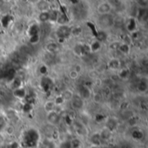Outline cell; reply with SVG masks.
Instances as JSON below:
<instances>
[{
	"mask_svg": "<svg viewBox=\"0 0 148 148\" xmlns=\"http://www.w3.org/2000/svg\"><path fill=\"white\" fill-rule=\"evenodd\" d=\"M38 139H39L38 133L36 130H34V129H30V130H29L25 134L24 138H23V140H24V144L27 147H33L36 146Z\"/></svg>",
	"mask_w": 148,
	"mask_h": 148,
	"instance_id": "obj_1",
	"label": "cell"
},
{
	"mask_svg": "<svg viewBox=\"0 0 148 148\" xmlns=\"http://www.w3.org/2000/svg\"><path fill=\"white\" fill-rule=\"evenodd\" d=\"M99 24L102 28H109L114 24V18L110 14H104L99 17Z\"/></svg>",
	"mask_w": 148,
	"mask_h": 148,
	"instance_id": "obj_2",
	"label": "cell"
},
{
	"mask_svg": "<svg viewBox=\"0 0 148 148\" xmlns=\"http://www.w3.org/2000/svg\"><path fill=\"white\" fill-rule=\"evenodd\" d=\"M70 34H71V29L66 25H62L57 29V36L61 39L68 38Z\"/></svg>",
	"mask_w": 148,
	"mask_h": 148,
	"instance_id": "obj_3",
	"label": "cell"
},
{
	"mask_svg": "<svg viewBox=\"0 0 148 148\" xmlns=\"http://www.w3.org/2000/svg\"><path fill=\"white\" fill-rule=\"evenodd\" d=\"M71 106L75 109H80L83 106V101L79 96H73L71 100Z\"/></svg>",
	"mask_w": 148,
	"mask_h": 148,
	"instance_id": "obj_4",
	"label": "cell"
},
{
	"mask_svg": "<svg viewBox=\"0 0 148 148\" xmlns=\"http://www.w3.org/2000/svg\"><path fill=\"white\" fill-rule=\"evenodd\" d=\"M60 117L59 114H57L56 112H50L48 115V121L51 125H56L59 122Z\"/></svg>",
	"mask_w": 148,
	"mask_h": 148,
	"instance_id": "obj_5",
	"label": "cell"
},
{
	"mask_svg": "<svg viewBox=\"0 0 148 148\" xmlns=\"http://www.w3.org/2000/svg\"><path fill=\"white\" fill-rule=\"evenodd\" d=\"M109 10H110V5H109L108 3H101L98 6V11L101 15L108 14L109 12Z\"/></svg>",
	"mask_w": 148,
	"mask_h": 148,
	"instance_id": "obj_6",
	"label": "cell"
},
{
	"mask_svg": "<svg viewBox=\"0 0 148 148\" xmlns=\"http://www.w3.org/2000/svg\"><path fill=\"white\" fill-rule=\"evenodd\" d=\"M56 21H57V23H58L59 24H62V25L66 24V23H68V21H69L66 13H63V12L59 13V12H58V16H57Z\"/></svg>",
	"mask_w": 148,
	"mask_h": 148,
	"instance_id": "obj_7",
	"label": "cell"
},
{
	"mask_svg": "<svg viewBox=\"0 0 148 148\" xmlns=\"http://www.w3.org/2000/svg\"><path fill=\"white\" fill-rule=\"evenodd\" d=\"M47 49L49 53H53V54H56V53H58L59 50H60V48H59V45L55 43V42H52V43H49L47 45Z\"/></svg>",
	"mask_w": 148,
	"mask_h": 148,
	"instance_id": "obj_8",
	"label": "cell"
},
{
	"mask_svg": "<svg viewBox=\"0 0 148 148\" xmlns=\"http://www.w3.org/2000/svg\"><path fill=\"white\" fill-rule=\"evenodd\" d=\"M80 95L81 98L88 99L90 96V91L87 87H81L80 88Z\"/></svg>",
	"mask_w": 148,
	"mask_h": 148,
	"instance_id": "obj_9",
	"label": "cell"
},
{
	"mask_svg": "<svg viewBox=\"0 0 148 148\" xmlns=\"http://www.w3.org/2000/svg\"><path fill=\"white\" fill-rule=\"evenodd\" d=\"M111 134H112V132L110 130H108V128L104 129L101 131V133L99 134L101 140H109L110 137H111Z\"/></svg>",
	"mask_w": 148,
	"mask_h": 148,
	"instance_id": "obj_10",
	"label": "cell"
},
{
	"mask_svg": "<svg viewBox=\"0 0 148 148\" xmlns=\"http://www.w3.org/2000/svg\"><path fill=\"white\" fill-rule=\"evenodd\" d=\"M49 3L47 1H40L37 3V8L40 10H42V12H47V10L49 9Z\"/></svg>",
	"mask_w": 148,
	"mask_h": 148,
	"instance_id": "obj_11",
	"label": "cell"
},
{
	"mask_svg": "<svg viewBox=\"0 0 148 148\" xmlns=\"http://www.w3.org/2000/svg\"><path fill=\"white\" fill-rule=\"evenodd\" d=\"M52 85V82L49 78H43L42 81V87L44 89V91H48Z\"/></svg>",
	"mask_w": 148,
	"mask_h": 148,
	"instance_id": "obj_12",
	"label": "cell"
},
{
	"mask_svg": "<svg viewBox=\"0 0 148 148\" xmlns=\"http://www.w3.org/2000/svg\"><path fill=\"white\" fill-rule=\"evenodd\" d=\"M116 127H117V122H116L115 120L110 119V120L108 121V122H107V128L108 130H110L112 132L113 130H114L116 128Z\"/></svg>",
	"mask_w": 148,
	"mask_h": 148,
	"instance_id": "obj_13",
	"label": "cell"
},
{
	"mask_svg": "<svg viewBox=\"0 0 148 148\" xmlns=\"http://www.w3.org/2000/svg\"><path fill=\"white\" fill-rule=\"evenodd\" d=\"M91 142L93 143L94 146L96 147H100V145L101 144V139L100 137L99 134H95L91 137Z\"/></svg>",
	"mask_w": 148,
	"mask_h": 148,
	"instance_id": "obj_14",
	"label": "cell"
},
{
	"mask_svg": "<svg viewBox=\"0 0 148 148\" xmlns=\"http://www.w3.org/2000/svg\"><path fill=\"white\" fill-rule=\"evenodd\" d=\"M107 34L104 31H97V34L95 36L96 39L98 40V42H102L105 41L107 39Z\"/></svg>",
	"mask_w": 148,
	"mask_h": 148,
	"instance_id": "obj_15",
	"label": "cell"
},
{
	"mask_svg": "<svg viewBox=\"0 0 148 148\" xmlns=\"http://www.w3.org/2000/svg\"><path fill=\"white\" fill-rule=\"evenodd\" d=\"M14 95L18 98H23L25 96V90L23 88H16L14 91Z\"/></svg>",
	"mask_w": 148,
	"mask_h": 148,
	"instance_id": "obj_16",
	"label": "cell"
},
{
	"mask_svg": "<svg viewBox=\"0 0 148 148\" xmlns=\"http://www.w3.org/2000/svg\"><path fill=\"white\" fill-rule=\"evenodd\" d=\"M138 89L140 92H145L147 90V82L146 81H141L138 85Z\"/></svg>",
	"mask_w": 148,
	"mask_h": 148,
	"instance_id": "obj_17",
	"label": "cell"
},
{
	"mask_svg": "<svg viewBox=\"0 0 148 148\" xmlns=\"http://www.w3.org/2000/svg\"><path fill=\"white\" fill-rule=\"evenodd\" d=\"M58 16V11L56 10H51L49 12V20L51 21H56Z\"/></svg>",
	"mask_w": 148,
	"mask_h": 148,
	"instance_id": "obj_18",
	"label": "cell"
},
{
	"mask_svg": "<svg viewBox=\"0 0 148 148\" xmlns=\"http://www.w3.org/2000/svg\"><path fill=\"white\" fill-rule=\"evenodd\" d=\"M29 35L30 36H35V35H38V27L37 25H32L29 28Z\"/></svg>",
	"mask_w": 148,
	"mask_h": 148,
	"instance_id": "obj_19",
	"label": "cell"
},
{
	"mask_svg": "<svg viewBox=\"0 0 148 148\" xmlns=\"http://www.w3.org/2000/svg\"><path fill=\"white\" fill-rule=\"evenodd\" d=\"M133 137H134V139H135V140H141L142 137H143V134H142V132L140 131V130H135V131L133 133Z\"/></svg>",
	"mask_w": 148,
	"mask_h": 148,
	"instance_id": "obj_20",
	"label": "cell"
},
{
	"mask_svg": "<svg viewBox=\"0 0 148 148\" xmlns=\"http://www.w3.org/2000/svg\"><path fill=\"white\" fill-rule=\"evenodd\" d=\"M135 27H136V23L134 21V19H131L129 21V23L127 25V29L129 31H134L135 29Z\"/></svg>",
	"mask_w": 148,
	"mask_h": 148,
	"instance_id": "obj_21",
	"label": "cell"
},
{
	"mask_svg": "<svg viewBox=\"0 0 148 148\" xmlns=\"http://www.w3.org/2000/svg\"><path fill=\"white\" fill-rule=\"evenodd\" d=\"M62 97L63 101L64 100H71L72 97H73V95H72V93L70 91L66 90L65 92H63V95H62Z\"/></svg>",
	"mask_w": 148,
	"mask_h": 148,
	"instance_id": "obj_22",
	"label": "cell"
},
{
	"mask_svg": "<svg viewBox=\"0 0 148 148\" xmlns=\"http://www.w3.org/2000/svg\"><path fill=\"white\" fill-rule=\"evenodd\" d=\"M39 19L42 22H46L49 20V12H42L39 16Z\"/></svg>",
	"mask_w": 148,
	"mask_h": 148,
	"instance_id": "obj_23",
	"label": "cell"
},
{
	"mask_svg": "<svg viewBox=\"0 0 148 148\" xmlns=\"http://www.w3.org/2000/svg\"><path fill=\"white\" fill-rule=\"evenodd\" d=\"M109 65L112 69H118L120 67V62L116 59H114L110 62Z\"/></svg>",
	"mask_w": 148,
	"mask_h": 148,
	"instance_id": "obj_24",
	"label": "cell"
},
{
	"mask_svg": "<svg viewBox=\"0 0 148 148\" xmlns=\"http://www.w3.org/2000/svg\"><path fill=\"white\" fill-rule=\"evenodd\" d=\"M70 144H71V148H80V147H81V142L77 139L73 140L70 142Z\"/></svg>",
	"mask_w": 148,
	"mask_h": 148,
	"instance_id": "obj_25",
	"label": "cell"
},
{
	"mask_svg": "<svg viewBox=\"0 0 148 148\" xmlns=\"http://www.w3.org/2000/svg\"><path fill=\"white\" fill-rule=\"evenodd\" d=\"M42 148H55V146H54V144L51 141L45 140L42 143Z\"/></svg>",
	"mask_w": 148,
	"mask_h": 148,
	"instance_id": "obj_26",
	"label": "cell"
},
{
	"mask_svg": "<svg viewBox=\"0 0 148 148\" xmlns=\"http://www.w3.org/2000/svg\"><path fill=\"white\" fill-rule=\"evenodd\" d=\"M10 18H11V16H5L2 19V23H3V25L4 27H6V26L9 24V23L10 22Z\"/></svg>",
	"mask_w": 148,
	"mask_h": 148,
	"instance_id": "obj_27",
	"label": "cell"
},
{
	"mask_svg": "<svg viewBox=\"0 0 148 148\" xmlns=\"http://www.w3.org/2000/svg\"><path fill=\"white\" fill-rule=\"evenodd\" d=\"M119 49L122 52V53H127L129 51V47H128V44H123V45H121L119 47Z\"/></svg>",
	"mask_w": 148,
	"mask_h": 148,
	"instance_id": "obj_28",
	"label": "cell"
},
{
	"mask_svg": "<svg viewBox=\"0 0 148 148\" xmlns=\"http://www.w3.org/2000/svg\"><path fill=\"white\" fill-rule=\"evenodd\" d=\"M81 32H82V28H81V27H75V28L71 29V33H72L73 35L77 36V35H79Z\"/></svg>",
	"mask_w": 148,
	"mask_h": 148,
	"instance_id": "obj_29",
	"label": "cell"
},
{
	"mask_svg": "<svg viewBox=\"0 0 148 148\" xmlns=\"http://www.w3.org/2000/svg\"><path fill=\"white\" fill-rule=\"evenodd\" d=\"M99 49H100V42H94V43L91 45V48H90V49H92L93 51H96V50Z\"/></svg>",
	"mask_w": 148,
	"mask_h": 148,
	"instance_id": "obj_30",
	"label": "cell"
},
{
	"mask_svg": "<svg viewBox=\"0 0 148 148\" xmlns=\"http://www.w3.org/2000/svg\"><path fill=\"white\" fill-rule=\"evenodd\" d=\"M53 132H54V130H53V128H52L50 126H48V127H46V129H45V134H46L47 135H49V136H51V135L53 134Z\"/></svg>",
	"mask_w": 148,
	"mask_h": 148,
	"instance_id": "obj_31",
	"label": "cell"
},
{
	"mask_svg": "<svg viewBox=\"0 0 148 148\" xmlns=\"http://www.w3.org/2000/svg\"><path fill=\"white\" fill-rule=\"evenodd\" d=\"M39 41V36L38 35H35V36H32L30 37V42L31 43H36Z\"/></svg>",
	"mask_w": 148,
	"mask_h": 148,
	"instance_id": "obj_32",
	"label": "cell"
},
{
	"mask_svg": "<svg viewBox=\"0 0 148 148\" xmlns=\"http://www.w3.org/2000/svg\"><path fill=\"white\" fill-rule=\"evenodd\" d=\"M69 76H70V78H72V79H76V78L78 77V71H76V70L71 71V72L69 73Z\"/></svg>",
	"mask_w": 148,
	"mask_h": 148,
	"instance_id": "obj_33",
	"label": "cell"
},
{
	"mask_svg": "<svg viewBox=\"0 0 148 148\" xmlns=\"http://www.w3.org/2000/svg\"><path fill=\"white\" fill-rule=\"evenodd\" d=\"M60 148H71V144L69 141H66V142H63L61 144Z\"/></svg>",
	"mask_w": 148,
	"mask_h": 148,
	"instance_id": "obj_34",
	"label": "cell"
},
{
	"mask_svg": "<svg viewBox=\"0 0 148 148\" xmlns=\"http://www.w3.org/2000/svg\"><path fill=\"white\" fill-rule=\"evenodd\" d=\"M31 110V105L29 104V103H26L24 106H23V111L24 112H29Z\"/></svg>",
	"mask_w": 148,
	"mask_h": 148,
	"instance_id": "obj_35",
	"label": "cell"
},
{
	"mask_svg": "<svg viewBox=\"0 0 148 148\" xmlns=\"http://www.w3.org/2000/svg\"><path fill=\"white\" fill-rule=\"evenodd\" d=\"M127 75H128V71H127V69H124V70H122L121 73V78H126V77L127 76Z\"/></svg>",
	"mask_w": 148,
	"mask_h": 148,
	"instance_id": "obj_36",
	"label": "cell"
},
{
	"mask_svg": "<svg viewBox=\"0 0 148 148\" xmlns=\"http://www.w3.org/2000/svg\"><path fill=\"white\" fill-rule=\"evenodd\" d=\"M45 108H46L47 110L52 109V108H53V103H52V102H48V103L45 105Z\"/></svg>",
	"mask_w": 148,
	"mask_h": 148,
	"instance_id": "obj_37",
	"label": "cell"
},
{
	"mask_svg": "<svg viewBox=\"0 0 148 148\" xmlns=\"http://www.w3.org/2000/svg\"><path fill=\"white\" fill-rule=\"evenodd\" d=\"M63 101H63V99H62V96H60V97H58V98L56 99V102L57 104H62Z\"/></svg>",
	"mask_w": 148,
	"mask_h": 148,
	"instance_id": "obj_38",
	"label": "cell"
},
{
	"mask_svg": "<svg viewBox=\"0 0 148 148\" xmlns=\"http://www.w3.org/2000/svg\"><path fill=\"white\" fill-rule=\"evenodd\" d=\"M40 72H41L42 74H45V73L47 72V69H46V67H44V66L41 67V69H40Z\"/></svg>",
	"mask_w": 148,
	"mask_h": 148,
	"instance_id": "obj_39",
	"label": "cell"
},
{
	"mask_svg": "<svg viewBox=\"0 0 148 148\" xmlns=\"http://www.w3.org/2000/svg\"><path fill=\"white\" fill-rule=\"evenodd\" d=\"M138 3H140V5H142V6H146L148 3L147 1H138Z\"/></svg>",
	"mask_w": 148,
	"mask_h": 148,
	"instance_id": "obj_40",
	"label": "cell"
},
{
	"mask_svg": "<svg viewBox=\"0 0 148 148\" xmlns=\"http://www.w3.org/2000/svg\"><path fill=\"white\" fill-rule=\"evenodd\" d=\"M17 147H18V145H17L16 142H14L13 144H11V145L9 147V148H17Z\"/></svg>",
	"mask_w": 148,
	"mask_h": 148,
	"instance_id": "obj_41",
	"label": "cell"
},
{
	"mask_svg": "<svg viewBox=\"0 0 148 148\" xmlns=\"http://www.w3.org/2000/svg\"><path fill=\"white\" fill-rule=\"evenodd\" d=\"M3 124H0V132H1V130L3 129Z\"/></svg>",
	"mask_w": 148,
	"mask_h": 148,
	"instance_id": "obj_42",
	"label": "cell"
},
{
	"mask_svg": "<svg viewBox=\"0 0 148 148\" xmlns=\"http://www.w3.org/2000/svg\"><path fill=\"white\" fill-rule=\"evenodd\" d=\"M90 148H100V147H96V146H93V147H91Z\"/></svg>",
	"mask_w": 148,
	"mask_h": 148,
	"instance_id": "obj_43",
	"label": "cell"
},
{
	"mask_svg": "<svg viewBox=\"0 0 148 148\" xmlns=\"http://www.w3.org/2000/svg\"><path fill=\"white\" fill-rule=\"evenodd\" d=\"M112 148H115V147H112Z\"/></svg>",
	"mask_w": 148,
	"mask_h": 148,
	"instance_id": "obj_44",
	"label": "cell"
}]
</instances>
